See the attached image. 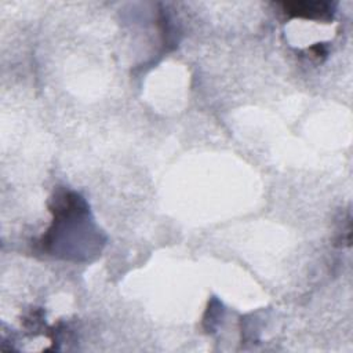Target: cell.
I'll use <instances>...</instances> for the list:
<instances>
[{
  "label": "cell",
  "instance_id": "6da1fadb",
  "mask_svg": "<svg viewBox=\"0 0 353 353\" xmlns=\"http://www.w3.org/2000/svg\"><path fill=\"white\" fill-rule=\"evenodd\" d=\"M283 10L290 17L321 19V21H328L331 18V6L328 3H319V1L284 3Z\"/></svg>",
  "mask_w": 353,
  "mask_h": 353
}]
</instances>
